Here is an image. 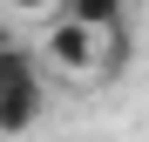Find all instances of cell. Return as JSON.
Wrapping results in <instances>:
<instances>
[{
    "mask_svg": "<svg viewBox=\"0 0 149 142\" xmlns=\"http://www.w3.org/2000/svg\"><path fill=\"white\" fill-rule=\"evenodd\" d=\"M41 102H47V88H41L34 54L20 47L14 27H0V142L7 135H27L41 122Z\"/></svg>",
    "mask_w": 149,
    "mask_h": 142,
    "instance_id": "6da1fadb",
    "label": "cell"
},
{
    "mask_svg": "<svg viewBox=\"0 0 149 142\" xmlns=\"http://www.w3.org/2000/svg\"><path fill=\"white\" fill-rule=\"evenodd\" d=\"M47 47H54V61L74 68V75H81V68H95V34H81L74 20H61V27L47 34Z\"/></svg>",
    "mask_w": 149,
    "mask_h": 142,
    "instance_id": "7a4b0ae2",
    "label": "cell"
},
{
    "mask_svg": "<svg viewBox=\"0 0 149 142\" xmlns=\"http://www.w3.org/2000/svg\"><path fill=\"white\" fill-rule=\"evenodd\" d=\"M68 20L81 34H115L122 27V0H68Z\"/></svg>",
    "mask_w": 149,
    "mask_h": 142,
    "instance_id": "3957f363",
    "label": "cell"
},
{
    "mask_svg": "<svg viewBox=\"0 0 149 142\" xmlns=\"http://www.w3.org/2000/svg\"><path fill=\"white\" fill-rule=\"evenodd\" d=\"M47 7V0H14V14H41Z\"/></svg>",
    "mask_w": 149,
    "mask_h": 142,
    "instance_id": "277c9868",
    "label": "cell"
}]
</instances>
